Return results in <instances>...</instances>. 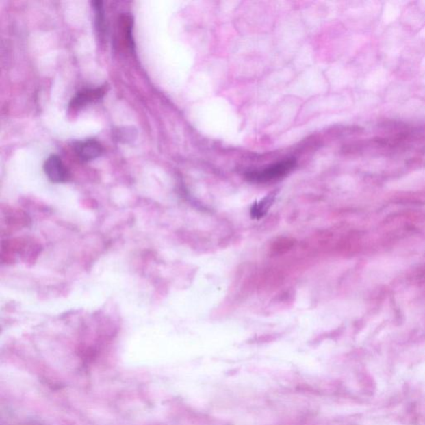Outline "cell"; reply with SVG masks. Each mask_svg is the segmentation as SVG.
<instances>
[{
    "label": "cell",
    "mask_w": 425,
    "mask_h": 425,
    "mask_svg": "<svg viewBox=\"0 0 425 425\" xmlns=\"http://www.w3.org/2000/svg\"><path fill=\"white\" fill-rule=\"evenodd\" d=\"M295 166V159H288L286 161L268 166V168L263 170L248 173L247 178L248 181L259 183L275 181V179L285 177L294 169Z\"/></svg>",
    "instance_id": "cell-1"
},
{
    "label": "cell",
    "mask_w": 425,
    "mask_h": 425,
    "mask_svg": "<svg viewBox=\"0 0 425 425\" xmlns=\"http://www.w3.org/2000/svg\"><path fill=\"white\" fill-rule=\"evenodd\" d=\"M275 196V194H270L259 203L255 202L251 209L252 218L259 220V218L263 217L268 213L272 205L274 204Z\"/></svg>",
    "instance_id": "cell-5"
},
{
    "label": "cell",
    "mask_w": 425,
    "mask_h": 425,
    "mask_svg": "<svg viewBox=\"0 0 425 425\" xmlns=\"http://www.w3.org/2000/svg\"><path fill=\"white\" fill-rule=\"evenodd\" d=\"M77 157L83 162H90L99 157L103 153V148L94 139L86 140L75 145Z\"/></svg>",
    "instance_id": "cell-3"
},
{
    "label": "cell",
    "mask_w": 425,
    "mask_h": 425,
    "mask_svg": "<svg viewBox=\"0 0 425 425\" xmlns=\"http://www.w3.org/2000/svg\"><path fill=\"white\" fill-rule=\"evenodd\" d=\"M105 94L103 88L86 89L81 91L74 97L70 104V107L73 109H79L85 106L86 104L92 103V101L99 100Z\"/></svg>",
    "instance_id": "cell-4"
},
{
    "label": "cell",
    "mask_w": 425,
    "mask_h": 425,
    "mask_svg": "<svg viewBox=\"0 0 425 425\" xmlns=\"http://www.w3.org/2000/svg\"><path fill=\"white\" fill-rule=\"evenodd\" d=\"M93 5H94L96 11V29H99V33L103 34L105 30V18L103 2L94 1L93 2Z\"/></svg>",
    "instance_id": "cell-6"
},
{
    "label": "cell",
    "mask_w": 425,
    "mask_h": 425,
    "mask_svg": "<svg viewBox=\"0 0 425 425\" xmlns=\"http://www.w3.org/2000/svg\"><path fill=\"white\" fill-rule=\"evenodd\" d=\"M44 172L51 181L64 183L70 177L69 171L57 155H51L44 163Z\"/></svg>",
    "instance_id": "cell-2"
}]
</instances>
